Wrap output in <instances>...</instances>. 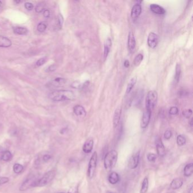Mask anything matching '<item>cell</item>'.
Listing matches in <instances>:
<instances>
[{"label": "cell", "instance_id": "cell-1", "mask_svg": "<svg viewBox=\"0 0 193 193\" xmlns=\"http://www.w3.org/2000/svg\"><path fill=\"white\" fill-rule=\"evenodd\" d=\"M49 98L54 102H64L74 100L75 95L69 90H57L50 94Z\"/></svg>", "mask_w": 193, "mask_h": 193}, {"label": "cell", "instance_id": "cell-2", "mask_svg": "<svg viewBox=\"0 0 193 193\" xmlns=\"http://www.w3.org/2000/svg\"><path fill=\"white\" fill-rule=\"evenodd\" d=\"M118 159V152L117 151H110L105 155L104 158V167L108 171L112 170L117 163Z\"/></svg>", "mask_w": 193, "mask_h": 193}, {"label": "cell", "instance_id": "cell-3", "mask_svg": "<svg viewBox=\"0 0 193 193\" xmlns=\"http://www.w3.org/2000/svg\"><path fill=\"white\" fill-rule=\"evenodd\" d=\"M56 176L55 170H50L43 175V177L37 180L35 187L45 186L50 183Z\"/></svg>", "mask_w": 193, "mask_h": 193}, {"label": "cell", "instance_id": "cell-4", "mask_svg": "<svg viewBox=\"0 0 193 193\" xmlns=\"http://www.w3.org/2000/svg\"><path fill=\"white\" fill-rule=\"evenodd\" d=\"M97 163H98V154L97 152L95 151L92 155L90 159L87 169V176L90 180L92 179L93 177H94L97 167Z\"/></svg>", "mask_w": 193, "mask_h": 193}, {"label": "cell", "instance_id": "cell-5", "mask_svg": "<svg viewBox=\"0 0 193 193\" xmlns=\"http://www.w3.org/2000/svg\"><path fill=\"white\" fill-rule=\"evenodd\" d=\"M157 93L156 91H150L148 92L146 98V108L152 111L157 103Z\"/></svg>", "mask_w": 193, "mask_h": 193}, {"label": "cell", "instance_id": "cell-6", "mask_svg": "<svg viewBox=\"0 0 193 193\" xmlns=\"http://www.w3.org/2000/svg\"><path fill=\"white\" fill-rule=\"evenodd\" d=\"M37 180L38 179H37V177L34 174H31L21 184L20 188V191H24L31 187H35Z\"/></svg>", "mask_w": 193, "mask_h": 193}, {"label": "cell", "instance_id": "cell-7", "mask_svg": "<svg viewBox=\"0 0 193 193\" xmlns=\"http://www.w3.org/2000/svg\"><path fill=\"white\" fill-rule=\"evenodd\" d=\"M139 159H140L139 152H138L136 154L133 155L128 162V167L130 169H136L139 163Z\"/></svg>", "mask_w": 193, "mask_h": 193}, {"label": "cell", "instance_id": "cell-8", "mask_svg": "<svg viewBox=\"0 0 193 193\" xmlns=\"http://www.w3.org/2000/svg\"><path fill=\"white\" fill-rule=\"evenodd\" d=\"M151 113L152 111L147 109H146L144 112L141 120V127L142 129H146L150 121Z\"/></svg>", "mask_w": 193, "mask_h": 193}, {"label": "cell", "instance_id": "cell-9", "mask_svg": "<svg viewBox=\"0 0 193 193\" xmlns=\"http://www.w3.org/2000/svg\"><path fill=\"white\" fill-rule=\"evenodd\" d=\"M155 145L158 155L160 157H164L165 155V148L160 138L157 137L156 138Z\"/></svg>", "mask_w": 193, "mask_h": 193}, {"label": "cell", "instance_id": "cell-10", "mask_svg": "<svg viewBox=\"0 0 193 193\" xmlns=\"http://www.w3.org/2000/svg\"><path fill=\"white\" fill-rule=\"evenodd\" d=\"M158 36L155 33H149L147 38L148 46L151 48H155L157 45Z\"/></svg>", "mask_w": 193, "mask_h": 193}, {"label": "cell", "instance_id": "cell-11", "mask_svg": "<svg viewBox=\"0 0 193 193\" xmlns=\"http://www.w3.org/2000/svg\"><path fill=\"white\" fill-rule=\"evenodd\" d=\"M142 13V7L140 3H136L132 7L131 11V17L132 20H135L140 16Z\"/></svg>", "mask_w": 193, "mask_h": 193}, {"label": "cell", "instance_id": "cell-12", "mask_svg": "<svg viewBox=\"0 0 193 193\" xmlns=\"http://www.w3.org/2000/svg\"><path fill=\"white\" fill-rule=\"evenodd\" d=\"M128 46L129 51L131 53L133 52L136 46V40L132 32H129L128 35Z\"/></svg>", "mask_w": 193, "mask_h": 193}, {"label": "cell", "instance_id": "cell-13", "mask_svg": "<svg viewBox=\"0 0 193 193\" xmlns=\"http://www.w3.org/2000/svg\"><path fill=\"white\" fill-rule=\"evenodd\" d=\"M121 113L122 109L120 107H118L115 110L114 115H113V127L115 129L117 128L121 120Z\"/></svg>", "mask_w": 193, "mask_h": 193}, {"label": "cell", "instance_id": "cell-14", "mask_svg": "<svg viewBox=\"0 0 193 193\" xmlns=\"http://www.w3.org/2000/svg\"><path fill=\"white\" fill-rule=\"evenodd\" d=\"M94 145V140L92 138H89L83 144V147H82V150L86 154H89L93 150Z\"/></svg>", "mask_w": 193, "mask_h": 193}, {"label": "cell", "instance_id": "cell-15", "mask_svg": "<svg viewBox=\"0 0 193 193\" xmlns=\"http://www.w3.org/2000/svg\"><path fill=\"white\" fill-rule=\"evenodd\" d=\"M183 185V180L181 178H176L172 181L170 183V189L172 190H177Z\"/></svg>", "mask_w": 193, "mask_h": 193}, {"label": "cell", "instance_id": "cell-16", "mask_svg": "<svg viewBox=\"0 0 193 193\" xmlns=\"http://www.w3.org/2000/svg\"><path fill=\"white\" fill-rule=\"evenodd\" d=\"M150 9L154 13L158 15H163L166 12L163 7L155 3H152L151 5Z\"/></svg>", "mask_w": 193, "mask_h": 193}, {"label": "cell", "instance_id": "cell-17", "mask_svg": "<svg viewBox=\"0 0 193 193\" xmlns=\"http://www.w3.org/2000/svg\"><path fill=\"white\" fill-rule=\"evenodd\" d=\"M73 112L76 116L78 117H85L86 111L85 109L81 105H77L73 108Z\"/></svg>", "mask_w": 193, "mask_h": 193}, {"label": "cell", "instance_id": "cell-18", "mask_svg": "<svg viewBox=\"0 0 193 193\" xmlns=\"http://www.w3.org/2000/svg\"><path fill=\"white\" fill-rule=\"evenodd\" d=\"M108 181L112 185H116L120 181V175L116 172H112L108 176Z\"/></svg>", "mask_w": 193, "mask_h": 193}, {"label": "cell", "instance_id": "cell-19", "mask_svg": "<svg viewBox=\"0 0 193 193\" xmlns=\"http://www.w3.org/2000/svg\"><path fill=\"white\" fill-rule=\"evenodd\" d=\"M66 83V80L63 78H56L50 82V85L55 87H60L65 85Z\"/></svg>", "mask_w": 193, "mask_h": 193}, {"label": "cell", "instance_id": "cell-20", "mask_svg": "<svg viewBox=\"0 0 193 193\" xmlns=\"http://www.w3.org/2000/svg\"><path fill=\"white\" fill-rule=\"evenodd\" d=\"M112 45V43L111 39L108 37L105 40L104 46V59H106L107 57H108V55L110 52V50L111 49Z\"/></svg>", "mask_w": 193, "mask_h": 193}, {"label": "cell", "instance_id": "cell-21", "mask_svg": "<svg viewBox=\"0 0 193 193\" xmlns=\"http://www.w3.org/2000/svg\"><path fill=\"white\" fill-rule=\"evenodd\" d=\"M12 43L10 39L4 36H0V47L8 48L11 46Z\"/></svg>", "mask_w": 193, "mask_h": 193}, {"label": "cell", "instance_id": "cell-22", "mask_svg": "<svg viewBox=\"0 0 193 193\" xmlns=\"http://www.w3.org/2000/svg\"><path fill=\"white\" fill-rule=\"evenodd\" d=\"M193 173V164L189 163L185 165L183 169V174L185 177H190Z\"/></svg>", "mask_w": 193, "mask_h": 193}, {"label": "cell", "instance_id": "cell-23", "mask_svg": "<svg viewBox=\"0 0 193 193\" xmlns=\"http://www.w3.org/2000/svg\"><path fill=\"white\" fill-rule=\"evenodd\" d=\"M13 31L16 35H24L28 33L29 30H27L26 28L23 27H14Z\"/></svg>", "mask_w": 193, "mask_h": 193}, {"label": "cell", "instance_id": "cell-24", "mask_svg": "<svg viewBox=\"0 0 193 193\" xmlns=\"http://www.w3.org/2000/svg\"><path fill=\"white\" fill-rule=\"evenodd\" d=\"M148 183L149 182H148V177H144L142 183L140 193H146L147 192L148 189Z\"/></svg>", "mask_w": 193, "mask_h": 193}, {"label": "cell", "instance_id": "cell-25", "mask_svg": "<svg viewBox=\"0 0 193 193\" xmlns=\"http://www.w3.org/2000/svg\"><path fill=\"white\" fill-rule=\"evenodd\" d=\"M13 158V155L9 151H5L3 152L1 155V160L4 161H10Z\"/></svg>", "mask_w": 193, "mask_h": 193}, {"label": "cell", "instance_id": "cell-26", "mask_svg": "<svg viewBox=\"0 0 193 193\" xmlns=\"http://www.w3.org/2000/svg\"><path fill=\"white\" fill-rule=\"evenodd\" d=\"M137 78L136 77H133L130 80V81L128 83V86H127V89H126V94H129L131 92L132 89H133L134 86L137 82Z\"/></svg>", "mask_w": 193, "mask_h": 193}, {"label": "cell", "instance_id": "cell-27", "mask_svg": "<svg viewBox=\"0 0 193 193\" xmlns=\"http://www.w3.org/2000/svg\"><path fill=\"white\" fill-rule=\"evenodd\" d=\"M175 75H174V82L176 83H178L180 81V77L181 74V66L179 64H177L176 66V72H175Z\"/></svg>", "mask_w": 193, "mask_h": 193}, {"label": "cell", "instance_id": "cell-28", "mask_svg": "<svg viewBox=\"0 0 193 193\" xmlns=\"http://www.w3.org/2000/svg\"><path fill=\"white\" fill-rule=\"evenodd\" d=\"M143 59V55L141 53L137 55L134 59L133 64L135 66H138L141 64V62Z\"/></svg>", "mask_w": 193, "mask_h": 193}, {"label": "cell", "instance_id": "cell-29", "mask_svg": "<svg viewBox=\"0 0 193 193\" xmlns=\"http://www.w3.org/2000/svg\"><path fill=\"white\" fill-rule=\"evenodd\" d=\"M186 139L182 135H178L177 137V144L178 146H182L185 144Z\"/></svg>", "mask_w": 193, "mask_h": 193}, {"label": "cell", "instance_id": "cell-30", "mask_svg": "<svg viewBox=\"0 0 193 193\" xmlns=\"http://www.w3.org/2000/svg\"><path fill=\"white\" fill-rule=\"evenodd\" d=\"M13 170L15 173L20 174L22 173L23 170V165L20 164H15L13 166Z\"/></svg>", "mask_w": 193, "mask_h": 193}, {"label": "cell", "instance_id": "cell-31", "mask_svg": "<svg viewBox=\"0 0 193 193\" xmlns=\"http://www.w3.org/2000/svg\"><path fill=\"white\" fill-rule=\"evenodd\" d=\"M46 27H47V26H46V23H44V22H41V23L38 24L37 27V29L38 30V31H39L40 33H43L46 31Z\"/></svg>", "mask_w": 193, "mask_h": 193}, {"label": "cell", "instance_id": "cell-32", "mask_svg": "<svg viewBox=\"0 0 193 193\" xmlns=\"http://www.w3.org/2000/svg\"><path fill=\"white\" fill-rule=\"evenodd\" d=\"M157 158V156L155 154L152 153H150L147 155V159L148 161L151 163H154Z\"/></svg>", "mask_w": 193, "mask_h": 193}, {"label": "cell", "instance_id": "cell-33", "mask_svg": "<svg viewBox=\"0 0 193 193\" xmlns=\"http://www.w3.org/2000/svg\"><path fill=\"white\" fill-rule=\"evenodd\" d=\"M44 10V4L43 3H40L36 6L35 11L37 13H40Z\"/></svg>", "mask_w": 193, "mask_h": 193}, {"label": "cell", "instance_id": "cell-34", "mask_svg": "<svg viewBox=\"0 0 193 193\" xmlns=\"http://www.w3.org/2000/svg\"><path fill=\"white\" fill-rule=\"evenodd\" d=\"M192 113H193V112L191 109H186L182 112V115L183 117L186 118H190L192 115Z\"/></svg>", "mask_w": 193, "mask_h": 193}, {"label": "cell", "instance_id": "cell-35", "mask_svg": "<svg viewBox=\"0 0 193 193\" xmlns=\"http://www.w3.org/2000/svg\"><path fill=\"white\" fill-rule=\"evenodd\" d=\"M172 132L170 131V130H167L165 131L164 134V137L165 139L169 140L172 138Z\"/></svg>", "mask_w": 193, "mask_h": 193}, {"label": "cell", "instance_id": "cell-36", "mask_svg": "<svg viewBox=\"0 0 193 193\" xmlns=\"http://www.w3.org/2000/svg\"><path fill=\"white\" fill-rule=\"evenodd\" d=\"M179 110L176 107H172L169 109V114L170 115H177L178 113Z\"/></svg>", "mask_w": 193, "mask_h": 193}, {"label": "cell", "instance_id": "cell-37", "mask_svg": "<svg viewBox=\"0 0 193 193\" xmlns=\"http://www.w3.org/2000/svg\"><path fill=\"white\" fill-rule=\"evenodd\" d=\"M82 86L83 85H82L80 82L76 81L72 83V88L75 89H82Z\"/></svg>", "mask_w": 193, "mask_h": 193}, {"label": "cell", "instance_id": "cell-38", "mask_svg": "<svg viewBox=\"0 0 193 193\" xmlns=\"http://www.w3.org/2000/svg\"><path fill=\"white\" fill-rule=\"evenodd\" d=\"M46 62V59L45 57L41 58V59H40L36 62V66H41L43 65Z\"/></svg>", "mask_w": 193, "mask_h": 193}, {"label": "cell", "instance_id": "cell-39", "mask_svg": "<svg viewBox=\"0 0 193 193\" xmlns=\"http://www.w3.org/2000/svg\"><path fill=\"white\" fill-rule=\"evenodd\" d=\"M67 193H79L78 186H73L70 188L68 192Z\"/></svg>", "mask_w": 193, "mask_h": 193}, {"label": "cell", "instance_id": "cell-40", "mask_svg": "<svg viewBox=\"0 0 193 193\" xmlns=\"http://www.w3.org/2000/svg\"><path fill=\"white\" fill-rule=\"evenodd\" d=\"M9 181V179L7 177H0V185L7 183Z\"/></svg>", "mask_w": 193, "mask_h": 193}, {"label": "cell", "instance_id": "cell-41", "mask_svg": "<svg viewBox=\"0 0 193 193\" xmlns=\"http://www.w3.org/2000/svg\"><path fill=\"white\" fill-rule=\"evenodd\" d=\"M24 7L27 10H32L33 8V3H30V2H26L24 4Z\"/></svg>", "mask_w": 193, "mask_h": 193}, {"label": "cell", "instance_id": "cell-42", "mask_svg": "<svg viewBox=\"0 0 193 193\" xmlns=\"http://www.w3.org/2000/svg\"><path fill=\"white\" fill-rule=\"evenodd\" d=\"M51 158H52L51 155H50L49 154H46V155H44L43 156V160L44 162H47V161L50 160Z\"/></svg>", "mask_w": 193, "mask_h": 193}, {"label": "cell", "instance_id": "cell-43", "mask_svg": "<svg viewBox=\"0 0 193 193\" xmlns=\"http://www.w3.org/2000/svg\"><path fill=\"white\" fill-rule=\"evenodd\" d=\"M43 15L46 18H48L50 16V11L49 10H44L43 11Z\"/></svg>", "mask_w": 193, "mask_h": 193}, {"label": "cell", "instance_id": "cell-44", "mask_svg": "<svg viewBox=\"0 0 193 193\" xmlns=\"http://www.w3.org/2000/svg\"><path fill=\"white\" fill-rule=\"evenodd\" d=\"M56 69V66L53 65L50 66H49V68H48L47 71H48V72H54Z\"/></svg>", "mask_w": 193, "mask_h": 193}, {"label": "cell", "instance_id": "cell-45", "mask_svg": "<svg viewBox=\"0 0 193 193\" xmlns=\"http://www.w3.org/2000/svg\"><path fill=\"white\" fill-rule=\"evenodd\" d=\"M188 193H193V184H190V186L188 189Z\"/></svg>", "mask_w": 193, "mask_h": 193}, {"label": "cell", "instance_id": "cell-46", "mask_svg": "<svg viewBox=\"0 0 193 193\" xmlns=\"http://www.w3.org/2000/svg\"><path fill=\"white\" fill-rule=\"evenodd\" d=\"M125 67L126 68H129V66H130V62L128 60H125L124 62Z\"/></svg>", "mask_w": 193, "mask_h": 193}, {"label": "cell", "instance_id": "cell-47", "mask_svg": "<svg viewBox=\"0 0 193 193\" xmlns=\"http://www.w3.org/2000/svg\"><path fill=\"white\" fill-rule=\"evenodd\" d=\"M189 124H190V126L191 127H192V126H193V118H191V119L190 120Z\"/></svg>", "mask_w": 193, "mask_h": 193}, {"label": "cell", "instance_id": "cell-48", "mask_svg": "<svg viewBox=\"0 0 193 193\" xmlns=\"http://www.w3.org/2000/svg\"><path fill=\"white\" fill-rule=\"evenodd\" d=\"M14 2H15L16 3H20V1H15Z\"/></svg>", "mask_w": 193, "mask_h": 193}, {"label": "cell", "instance_id": "cell-49", "mask_svg": "<svg viewBox=\"0 0 193 193\" xmlns=\"http://www.w3.org/2000/svg\"><path fill=\"white\" fill-rule=\"evenodd\" d=\"M107 193H113V192H112V191H107Z\"/></svg>", "mask_w": 193, "mask_h": 193}, {"label": "cell", "instance_id": "cell-50", "mask_svg": "<svg viewBox=\"0 0 193 193\" xmlns=\"http://www.w3.org/2000/svg\"><path fill=\"white\" fill-rule=\"evenodd\" d=\"M1 5H2V2L0 1V7L1 6Z\"/></svg>", "mask_w": 193, "mask_h": 193}, {"label": "cell", "instance_id": "cell-51", "mask_svg": "<svg viewBox=\"0 0 193 193\" xmlns=\"http://www.w3.org/2000/svg\"><path fill=\"white\" fill-rule=\"evenodd\" d=\"M64 193V192H56V193Z\"/></svg>", "mask_w": 193, "mask_h": 193}]
</instances>
